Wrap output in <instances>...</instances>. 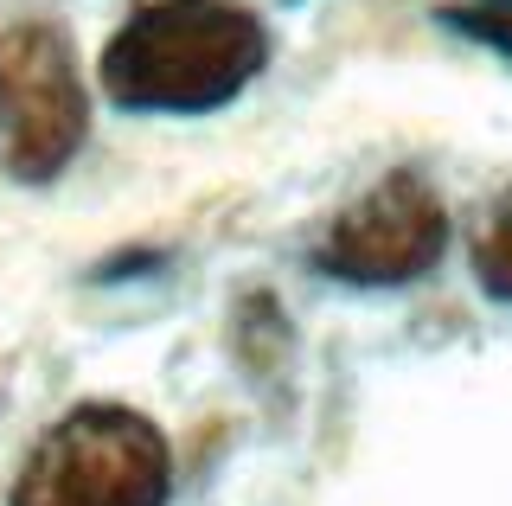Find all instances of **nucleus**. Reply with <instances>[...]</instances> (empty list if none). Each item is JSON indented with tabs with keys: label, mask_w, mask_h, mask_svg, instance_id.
<instances>
[{
	"label": "nucleus",
	"mask_w": 512,
	"mask_h": 506,
	"mask_svg": "<svg viewBox=\"0 0 512 506\" xmlns=\"http://www.w3.org/2000/svg\"><path fill=\"white\" fill-rule=\"evenodd\" d=\"M269 65V33L231 0H148L103 52V90L128 109H218Z\"/></svg>",
	"instance_id": "1"
},
{
	"label": "nucleus",
	"mask_w": 512,
	"mask_h": 506,
	"mask_svg": "<svg viewBox=\"0 0 512 506\" xmlns=\"http://www.w3.org/2000/svg\"><path fill=\"white\" fill-rule=\"evenodd\" d=\"M167 494V436L128 404H77L26 455L13 506H167Z\"/></svg>",
	"instance_id": "2"
},
{
	"label": "nucleus",
	"mask_w": 512,
	"mask_h": 506,
	"mask_svg": "<svg viewBox=\"0 0 512 506\" xmlns=\"http://www.w3.org/2000/svg\"><path fill=\"white\" fill-rule=\"evenodd\" d=\"M90 103L71 39L52 20L0 26V161L13 180H58L84 148Z\"/></svg>",
	"instance_id": "3"
},
{
	"label": "nucleus",
	"mask_w": 512,
	"mask_h": 506,
	"mask_svg": "<svg viewBox=\"0 0 512 506\" xmlns=\"http://www.w3.org/2000/svg\"><path fill=\"white\" fill-rule=\"evenodd\" d=\"M448 244V212L436 199V186L423 173H384L372 193H359L320 231L314 244V270L352 289H397L416 282Z\"/></svg>",
	"instance_id": "4"
},
{
	"label": "nucleus",
	"mask_w": 512,
	"mask_h": 506,
	"mask_svg": "<svg viewBox=\"0 0 512 506\" xmlns=\"http://www.w3.org/2000/svg\"><path fill=\"white\" fill-rule=\"evenodd\" d=\"M474 276H480V289H493L500 302H512V218H500V225L480 237V250H474Z\"/></svg>",
	"instance_id": "5"
},
{
	"label": "nucleus",
	"mask_w": 512,
	"mask_h": 506,
	"mask_svg": "<svg viewBox=\"0 0 512 506\" xmlns=\"http://www.w3.org/2000/svg\"><path fill=\"white\" fill-rule=\"evenodd\" d=\"M448 20H455V26H474L480 39H493L500 52H512V0H474V7H455Z\"/></svg>",
	"instance_id": "6"
}]
</instances>
